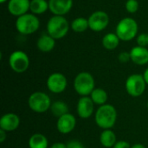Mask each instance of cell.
Here are the masks:
<instances>
[{"instance_id": "obj_1", "label": "cell", "mask_w": 148, "mask_h": 148, "mask_svg": "<svg viewBox=\"0 0 148 148\" xmlns=\"http://www.w3.org/2000/svg\"><path fill=\"white\" fill-rule=\"evenodd\" d=\"M95 121L101 129H111L117 121V111L113 105L105 104L100 106L95 112Z\"/></svg>"}, {"instance_id": "obj_2", "label": "cell", "mask_w": 148, "mask_h": 148, "mask_svg": "<svg viewBox=\"0 0 148 148\" xmlns=\"http://www.w3.org/2000/svg\"><path fill=\"white\" fill-rule=\"evenodd\" d=\"M139 25L136 20L132 17H124L116 25L115 33L121 41L129 42L137 37Z\"/></svg>"}, {"instance_id": "obj_3", "label": "cell", "mask_w": 148, "mask_h": 148, "mask_svg": "<svg viewBox=\"0 0 148 148\" xmlns=\"http://www.w3.org/2000/svg\"><path fill=\"white\" fill-rule=\"evenodd\" d=\"M47 33L54 39H62L69 30V23L64 16H53L47 23Z\"/></svg>"}, {"instance_id": "obj_4", "label": "cell", "mask_w": 148, "mask_h": 148, "mask_svg": "<svg viewBox=\"0 0 148 148\" xmlns=\"http://www.w3.org/2000/svg\"><path fill=\"white\" fill-rule=\"evenodd\" d=\"M15 26L16 30L24 36L31 35L37 31L40 27L38 17L32 13H26L16 18Z\"/></svg>"}, {"instance_id": "obj_5", "label": "cell", "mask_w": 148, "mask_h": 148, "mask_svg": "<svg viewBox=\"0 0 148 148\" xmlns=\"http://www.w3.org/2000/svg\"><path fill=\"white\" fill-rule=\"evenodd\" d=\"M95 82L93 75L88 72L79 73L74 80V88L81 96H88L95 88Z\"/></svg>"}, {"instance_id": "obj_6", "label": "cell", "mask_w": 148, "mask_h": 148, "mask_svg": "<svg viewBox=\"0 0 148 148\" xmlns=\"http://www.w3.org/2000/svg\"><path fill=\"white\" fill-rule=\"evenodd\" d=\"M51 100L49 96L43 92H35L31 94L28 100V105L29 108L35 113L42 114L50 109Z\"/></svg>"}, {"instance_id": "obj_7", "label": "cell", "mask_w": 148, "mask_h": 148, "mask_svg": "<svg viewBox=\"0 0 148 148\" xmlns=\"http://www.w3.org/2000/svg\"><path fill=\"white\" fill-rule=\"evenodd\" d=\"M147 82L143 75L133 74L129 75L126 81L125 87L127 94L133 97H139L142 95L146 90Z\"/></svg>"}, {"instance_id": "obj_8", "label": "cell", "mask_w": 148, "mask_h": 148, "mask_svg": "<svg viewBox=\"0 0 148 148\" xmlns=\"http://www.w3.org/2000/svg\"><path fill=\"white\" fill-rule=\"evenodd\" d=\"M9 64L14 72L22 74L29 69V58L25 52L22 50H15L10 55Z\"/></svg>"}, {"instance_id": "obj_9", "label": "cell", "mask_w": 148, "mask_h": 148, "mask_svg": "<svg viewBox=\"0 0 148 148\" xmlns=\"http://www.w3.org/2000/svg\"><path fill=\"white\" fill-rule=\"evenodd\" d=\"M88 20L89 29L93 31L100 32L108 27L109 23V16L103 10H96L89 16Z\"/></svg>"}, {"instance_id": "obj_10", "label": "cell", "mask_w": 148, "mask_h": 148, "mask_svg": "<svg viewBox=\"0 0 148 148\" xmlns=\"http://www.w3.org/2000/svg\"><path fill=\"white\" fill-rule=\"evenodd\" d=\"M47 88L48 89L54 94H61L62 93L68 85L67 78L62 73H53L47 79Z\"/></svg>"}, {"instance_id": "obj_11", "label": "cell", "mask_w": 148, "mask_h": 148, "mask_svg": "<svg viewBox=\"0 0 148 148\" xmlns=\"http://www.w3.org/2000/svg\"><path fill=\"white\" fill-rule=\"evenodd\" d=\"M95 110V103L90 96H82L76 106L77 114L82 119H88L92 116Z\"/></svg>"}, {"instance_id": "obj_12", "label": "cell", "mask_w": 148, "mask_h": 148, "mask_svg": "<svg viewBox=\"0 0 148 148\" xmlns=\"http://www.w3.org/2000/svg\"><path fill=\"white\" fill-rule=\"evenodd\" d=\"M73 7V0H49V10L54 16H64Z\"/></svg>"}, {"instance_id": "obj_13", "label": "cell", "mask_w": 148, "mask_h": 148, "mask_svg": "<svg viewBox=\"0 0 148 148\" xmlns=\"http://www.w3.org/2000/svg\"><path fill=\"white\" fill-rule=\"evenodd\" d=\"M76 126V119L75 115L69 113L63 116L58 118L56 122V128L59 133L62 134H68L71 133Z\"/></svg>"}, {"instance_id": "obj_14", "label": "cell", "mask_w": 148, "mask_h": 148, "mask_svg": "<svg viewBox=\"0 0 148 148\" xmlns=\"http://www.w3.org/2000/svg\"><path fill=\"white\" fill-rule=\"evenodd\" d=\"M30 1L29 0H9L7 8L9 12L16 17L23 16L29 10Z\"/></svg>"}, {"instance_id": "obj_15", "label": "cell", "mask_w": 148, "mask_h": 148, "mask_svg": "<svg viewBox=\"0 0 148 148\" xmlns=\"http://www.w3.org/2000/svg\"><path fill=\"white\" fill-rule=\"evenodd\" d=\"M20 125V119L18 115L13 113H8L3 114L0 119V129L4 131L12 132L17 129Z\"/></svg>"}, {"instance_id": "obj_16", "label": "cell", "mask_w": 148, "mask_h": 148, "mask_svg": "<svg viewBox=\"0 0 148 148\" xmlns=\"http://www.w3.org/2000/svg\"><path fill=\"white\" fill-rule=\"evenodd\" d=\"M131 61L140 66H143L148 63V49L147 47L135 46L130 50Z\"/></svg>"}, {"instance_id": "obj_17", "label": "cell", "mask_w": 148, "mask_h": 148, "mask_svg": "<svg viewBox=\"0 0 148 148\" xmlns=\"http://www.w3.org/2000/svg\"><path fill=\"white\" fill-rule=\"evenodd\" d=\"M55 46H56V39H54L48 33L42 35L37 39V42H36L37 49L43 53H48V52L52 51Z\"/></svg>"}, {"instance_id": "obj_18", "label": "cell", "mask_w": 148, "mask_h": 148, "mask_svg": "<svg viewBox=\"0 0 148 148\" xmlns=\"http://www.w3.org/2000/svg\"><path fill=\"white\" fill-rule=\"evenodd\" d=\"M101 144L106 148H113L117 142V138L112 129H105L100 136Z\"/></svg>"}, {"instance_id": "obj_19", "label": "cell", "mask_w": 148, "mask_h": 148, "mask_svg": "<svg viewBox=\"0 0 148 148\" xmlns=\"http://www.w3.org/2000/svg\"><path fill=\"white\" fill-rule=\"evenodd\" d=\"M120 41L121 40L116 35V33H108L102 37L101 43L106 49L114 50L119 46Z\"/></svg>"}, {"instance_id": "obj_20", "label": "cell", "mask_w": 148, "mask_h": 148, "mask_svg": "<svg viewBox=\"0 0 148 148\" xmlns=\"http://www.w3.org/2000/svg\"><path fill=\"white\" fill-rule=\"evenodd\" d=\"M29 148H48L49 141L46 136L42 134H35L29 140Z\"/></svg>"}, {"instance_id": "obj_21", "label": "cell", "mask_w": 148, "mask_h": 148, "mask_svg": "<svg viewBox=\"0 0 148 148\" xmlns=\"http://www.w3.org/2000/svg\"><path fill=\"white\" fill-rule=\"evenodd\" d=\"M49 10V2L47 0H31L29 10L32 14L37 16L45 13Z\"/></svg>"}, {"instance_id": "obj_22", "label": "cell", "mask_w": 148, "mask_h": 148, "mask_svg": "<svg viewBox=\"0 0 148 148\" xmlns=\"http://www.w3.org/2000/svg\"><path fill=\"white\" fill-rule=\"evenodd\" d=\"M50 111L52 114L57 118H60L63 116L64 114H67L69 113L68 104L62 101H56L53 102L50 107Z\"/></svg>"}, {"instance_id": "obj_23", "label": "cell", "mask_w": 148, "mask_h": 148, "mask_svg": "<svg viewBox=\"0 0 148 148\" xmlns=\"http://www.w3.org/2000/svg\"><path fill=\"white\" fill-rule=\"evenodd\" d=\"M90 98L92 99L93 102L95 103V105H99V106H102L107 104V101H108V94L107 92L100 88H95L93 90V92L90 95Z\"/></svg>"}, {"instance_id": "obj_24", "label": "cell", "mask_w": 148, "mask_h": 148, "mask_svg": "<svg viewBox=\"0 0 148 148\" xmlns=\"http://www.w3.org/2000/svg\"><path fill=\"white\" fill-rule=\"evenodd\" d=\"M70 28L76 33H82L89 28L88 20L85 17H76L72 21Z\"/></svg>"}, {"instance_id": "obj_25", "label": "cell", "mask_w": 148, "mask_h": 148, "mask_svg": "<svg viewBox=\"0 0 148 148\" xmlns=\"http://www.w3.org/2000/svg\"><path fill=\"white\" fill-rule=\"evenodd\" d=\"M126 10L127 12L129 13H136L139 10V7H140V3L137 0H127L125 4Z\"/></svg>"}, {"instance_id": "obj_26", "label": "cell", "mask_w": 148, "mask_h": 148, "mask_svg": "<svg viewBox=\"0 0 148 148\" xmlns=\"http://www.w3.org/2000/svg\"><path fill=\"white\" fill-rule=\"evenodd\" d=\"M136 42L138 46L147 47L148 46V33H141L137 36Z\"/></svg>"}, {"instance_id": "obj_27", "label": "cell", "mask_w": 148, "mask_h": 148, "mask_svg": "<svg viewBox=\"0 0 148 148\" xmlns=\"http://www.w3.org/2000/svg\"><path fill=\"white\" fill-rule=\"evenodd\" d=\"M118 60L121 63H127V62H128L131 60L130 52H127V51L121 52L119 54V56H118Z\"/></svg>"}, {"instance_id": "obj_28", "label": "cell", "mask_w": 148, "mask_h": 148, "mask_svg": "<svg viewBox=\"0 0 148 148\" xmlns=\"http://www.w3.org/2000/svg\"><path fill=\"white\" fill-rule=\"evenodd\" d=\"M66 146H67V148H85L84 145L81 141L76 140H69L68 143H66Z\"/></svg>"}, {"instance_id": "obj_29", "label": "cell", "mask_w": 148, "mask_h": 148, "mask_svg": "<svg viewBox=\"0 0 148 148\" xmlns=\"http://www.w3.org/2000/svg\"><path fill=\"white\" fill-rule=\"evenodd\" d=\"M130 144L126 140H117L113 148H131Z\"/></svg>"}, {"instance_id": "obj_30", "label": "cell", "mask_w": 148, "mask_h": 148, "mask_svg": "<svg viewBox=\"0 0 148 148\" xmlns=\"http://www.w3.org/2000/svg\"><path fill=\"white\" fill-rule=\"evenodd\" d=\"M7 138V132L3 130V129H0V142L3 143Z\"/></svg>"}, {"instance_id": "obj_31", "label": "cell", "mask_w": 148, "mask_h": 148, "mask_svg": "<svg viewBox=\"0 0 148 148\" xmlns=\"http://www.w3.org/2000/svg\"><path fill=\"white\" fill-rule=\"evenodd\" d=\"M49 148H67V146L66 144L62 143V142H56Z\"/></svg>"}, {"instance_id": "obj_32", "label": "cell", "mask_w": 148, "mask_h": 148, "mask_svg": "<svg viewBox=\"0 0 148 148\" xmlns=\"http://www.w3.org/2000/svg\"><path fill=\"white\" fill-rule=\"evenodd\" d=\"M143 76H144V79H145V81H146V82H147V84L148 85V68L144 71V73H143Z\"/></svg>"}, {"instance_id": "obj_33", "label": "cell", "mask_w": 148, "mask_h": 148, "mask_svg": "<svg viewBox=\"0 0 148 148\" xmlns=\"http://www.w3.org/2000/svg\"><path fill=\"white\" fill-rule=\"evenodd\" d=\"M131 148H147L144 145L142 144H134V146H132Z\"/></svg>"}, {"instance_id": "obj_34", "label": "cell", "mask_w": 148, "mask_h": 148, "mask_svg": "<svg viewBox=\"0 0 148 148\" xmlns=\"http://www.w3.org/2000/svg\"><path fill=\"white\" fill-rule=\"evenodd\" d=\"M7 1H9V0H0V3H6Z\"/></svg>"}, {"instance_id": "obj_35", "label": "cell", "mask_w": 148, "mask_h": 148, "mask_svg": "<svg viewBox=\"0 0 148 148\" xmlns=\"http://www.w3.org/2000/svg\"><path fill=\"white\" fill-rule=\"evenodd\" d=\"M147 107H148V103H147Z\"/></svg>"}]
</instances>
